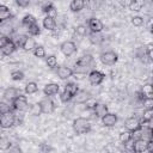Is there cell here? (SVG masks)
<instances>
[{
  "instance_id": "1",
  "label": "cell",
  "mask_w": 153,
  "mask_h": 153,
  "mask_svg": "<svg viewBox=\"0 0 153 153\" xmlns=\"http://www.w3.org/2000/svg\"><path fill=\"white\" fill-rule=\"evenodd\" d=\"M93 62V56L91 54H86V55H82L74 65V69H73V73L75 74H82V73H86L90 68V66L92 65Z\"/></svg>"
},
{
  "instance_id": "2",
  "label": "cell",
  "mask_w": 153,
  "mask_h": 153,
  "mask_svg": "<svg viewBox=\"0 0 153 153\" xmlns=\"http://www.w3.org/2000/svg\"><path fill=\"white\" fill-rule=\"evenodd\" d=\"M73 130L75 134L78 135H82V134H87L91 131V123L87 118L85 117H78L73 121Z\"/></svg>"
},
{
  "instance_id": "3",
  "label": "cell",
  "mask_w": 153,
  "mask_h": 153,
  "mask_svg": "<svg viewBox=\"0 0 153 153\" xmlns=\"http://www.w3.org/2000/svg\"><path fill=\"white\" fill-rule=\"evenodd\" d=\"M11 108L13 110H17V111H27L29 110V103H27V98L26 96H23V94H19L17 96L12 102H11Z\"/></svg>"
},
{
  "instance_id": "4",
  "label": "cell",
  "mask_w": 153,
  "mask_h": 153,
  "mask_svg": "<svg viewBox=\"0 0 153 153\" xmlns=\"http://www.w3.org/2000/svg\"><path fill=\"white\" fill-rule=\"evenodd\" d=\"M16 123V115L12 110L0 115V127L4 129H8L11 127H13Z\"/></svg>"
},
{
  "instance_id": "5",
  "label": "cell",
  "mask_w": 153,
  "mask_h": 153,
  "mask_svg": "<svg viewBox=\"0 0 153 153\" xmlns=\"http://www.w3.org/2000/svg\"><path fill=\"white\" fill-rule=\"evenodd\" d=\"M100 61L103 65H106V66H111V65H115L118 60V55L112 51V50H109V51H104L100 54Z\"/></svg>"
},
{
  "instance_id": "6",
  "label": "cell",
  "mask_w": 153,
  "mask_h": 153,
  "mask_svg": "<svg viewBox=\"0 0 153 153\" xmlns=\"http://www.w3.org/2000/svg\"><path fill=\"white\" fill-rule=\"evenodd\" d=\"M60 50L66 57H69L76 53V44L73 41H65L63 43H61Z\"/></svg>"
},
{
  "instance_id": "7",
  "label": "cell",
  "mask_w": 153,
  "mask_h": 153,
  "mask_svg": "<svg viewBox=\"0 0 153 153\" xmlns=\"http://www.w3.org/2000/svg\"><path fill=\"white\" fill-rule=\"evenodd\" d=\"M124 127H126V129L128 131L135 133V131H137V130L141 129V121L137 117H134V116L128 117L126 120V122H124Z\"/></svg>"
},
{
  "instance_id": "8",
  "label": "cell",
  "mask_w": 153,
  "mask_h": 153,
  "mask_svg": "<svg viewBox=\"0 0 153 153\" xmlns=\"http://www.w3.org/2000/svg\"><path fill=\"white\" fill-rule=\"evenodd\" d=\"M38 104H39L42 114H51L55 110V103L51 100L50 97H44Z\"/></svg>"
},
{
  "instance_id": "9",
  "label": "cell",
  "mask_w": 153,
  "mask_h": 153,
  "mask_svg": "<svg viewBox=\"0 0 153 153\" xmlns=\"http://www.w3.org/2000/svg\"><path fill=\"white\" fill-rule=\"evenodd\" d=\"M104 78H105L104 73L100 72V71H98V69H92L88 73V81H90L91 85H94V86L100 85L103 82Z\"/></svg>"
},
{
  "instance_id": "10",
  "label": "cell",
  "mask_w": 153,
  "mask_h": 153,
  "mask_svg": "<svg viewBox=\"0 0 153 153\" xmlns=\"http://www.w3.org/2000/svg\"><path fill=\"white\" fill-rule=\"evenodd\" d=\"M87 27H88V29L91 30V32H93V33H100V32L103 31V29H104V24L102 23L100 19L92 17V18H90L88 22H87Z\"/></svg>"
},
{
  "instance_id": "11",
  "label": "cell",
  "mask_w": 153,
  "mask_h": 153,
  "mask_svg": "<svg viewBox=\"0 0 153 153\" xmlns=\"http://www.w3.org/2000/svg\"><path fill=\"white\" fill-rule=\"evenodd\" d=\"M147 141L143 139H136L131 143V152L133 153H143L146 152Z\"/></svg>"
},
{
  "instance_id": "12",
  "label": "cell",
  "mask_w": 153,
  "mask_h": 153,
  "mask_svg": "<svg viewBox=\"0 0 153 153\" xmlns=\"http://www.w3.org/2000/svg\"><path fill=\"white\" fill-rule=\"evenodd\" d=\"M60 91V85L56 82H48L44 87H43V93L47 97H51L54 94H57Z\"/></svg>"
},
{
  "instance_id": "13",
  "label": "cell",
  "mask_w": 153,
  "mask_h": 153,
  "mask_svg": "<svg viewBox=\"0 0 153 153\" xmlns=\"http://www.w3.org/2000/svg\"><path fill=\"white\" fill-rule=\"evenodd\" d=\"M92 98L91 93L86 90H79L78 93L74 96V99H75V103L78 104H84V103H87L90 99Z\"/></svg>"
},
{
  "instance_id": "14",
  "label": "cell",
  "mask_w": 153,
  "mask_h": 153,
  "mask_svg": "<svg viewBox=\"0 0 153 153\" xmlns=\"http://www.w3.org/2000/svg\"><path fill=\"white\" fill-rule=\"evenodd\" d=\"M118 118H117V115L112 114V112H108L105 114L103 117H102V123L103 126L105 127H114L116 123H117Z\"/></svg>"
},
{
  "instance_id": "15",
  "label": "cell",
  "mask_w": 153,
  "mask_h": 153,
  "mask_svg": "<svg viewBox=\"0 0 153 153\" xmlns=\"http://www.w3.org/2000/svg\"><path fill=\"white\" fill-rule=\"evenodd\" d=\"M56 74H57V76H59L60 79L66 80V79L71 78L74 73H73V69H72V68L66 67V66H60V67H57V69H56Z\"/></svg>"
},
{
  "instance_id": "16",
  "label": "cell",
  "mask_w": 153,
  "mask_h": 153,
  "mask_svg": "<svg viewBox=\"0 0 153 153\" xmlns=\"http://www.w3.org/2000/svg\"><path fill=\"white\" fill-rule=\"evenodd\" d=\"M91 109L93 110V114H94L97 117H99V118H102L105 114L109 112V111H108V106H106L105 104H102V103H94V104L91 106Z\"/></svg>"
},
{
  "instance_id": "17",
  "label": "cell",
  "mask_w": 153,
  "mask_h": 153,
  "mask_svg": "<svg viewBox=\"0 0 153 153\" xmlns=\"http://www.w3.org/2000/svg\"><path fill=\"white\" fill-rule=\"evenodd\" d=\"M20 94V90H18L17 87H13V86H10V87H7L5 91H4V97H5V99H7V100H10V102H12L17 96H19Z\"/></svg>"
},
{
  "instance_id": "18",
  "label": "cell",
  "mask_w": 153,
  "mask_h": 153,
  "mask_svg": "<svg viewBox=\"0 0 153 153\" xmlns=\"http://www.w3.org/2000/svg\"><path fill=\"white\" fill-rule=\"evenodd\" d=\"M12 18H13V14H12L11 10L6 5H0V23L7 22Z\"/></svg>"
},
{
  "instance_id": "19",
  "label": "cell",
  "mask_w": 153,
  "mask_h": 153,
  "mask_svg": "<svg viewBox=\"0 0 153 153\" xmlns=\"http://www.w3.org/2000/svg\"><path fill=\"white\" fill-rule=\"evenodd\" d=\"M41 10H42V12L45 13L47 16H50V17H54V18H55V16H56V8H55L54 4L50 2V1H49V2H44V4H42Z\"/></svg>"
},
{
  "instance_id": "20",
  "label": "cell",
  "mask_w": 153,
  "mask_h": 153,
  "mask_svg": "<svg viewBox=\"0 0 153 153\" xmlns=\"http://www.w3.org/2000/svg\"><path fill=\"white\" fill-rule=\"evenodd\" d=\"M43 27L49 30V31H54L56 29V20L54 17L50 16H45L43 18Z\"/></svg>"
},
{
  "instance_id": "21",
  "label": "cell",
  "mask_w": 153,
  "mask_h": 153,
  "mask_svg": "<svg viewBox=\"0 0 153 153\" xmlns=\"http://www.w3.org/2000/svg\"><path fill=\"white\" fill-rule=\"evenodd\" d=\"M86 6V2L84 0H73L69 4V10L72 12H79Z\"/></svg>"
},
{
  "instance_id": "22",
  "label": "cell",
  "mask_w": 153,
  "mask_h": 153,
  "mask_svg": "<svg viewBox=\"0 0 153 153\" xmlns=\"http://www.w3.org/2000/svg\"><path fill=\"white\" fill-rule=\"evenodd\" d=\"M16 49H17V47H16V44L13 43V41L11 39L4 48H1L0 50H1V54L4 55V56H10L11 54H13L14 51H16Z\"/></svg>"
},
{
  "instance_id": "23",
  "label": "cell",
  "mask_w": 153,
  "mask_h": 153,
  "mask_svg": "<svg viewBox=\"0 0 153 153\" xmlns=\"http://www.w3.org/2000/svg\"><path fill=\"white\" fill-rule=\"evenodd\" d=\"M36 45H37V43H36L35 38H32L31 36H27L22 48H23V49H24L25 51H31V50L33 51V49L36 48Z\"/></svg>"
},
{
  "instance_id": "24",
  "label": "cell",
  "mask_w": 153,
  "mask_h": 153,
  "mask_svg": "<svg viewBox=\"0 0 153 153\" xmlns=\"http://www.w3.org/2000/svg\"><path fill=\"white\" fill-rule=\"evenodd\" d=\"M36 23H37V19H36V17L32 16V14H25V16L23 17V19H22V24H23L24 26H26V27H29V26H31V25H33V24H36Z\"/></svg>"
},
{
  "instance_id": "25",
  "label": "cell",
  "mask_w": 153,
  "mask_h": 153,
  "mask_svg": "<svg viewBox=\"0 0 153 153\" xmlns=\"http://www.w3.org/2000/svg\"><path fill=\"white\" fill-rule=\"evenodd\" d=\"M24 91H25L26 94H33V93H36V92L38 91V85H37V82H35V81L27 82V84L25 85Z\"/></svg>"
},
{
  "instance_id": "26",
  "label": "cell",
  "mask_w": 153,
  "mask_h": 153,
  "mask_svg": "<svg viewBox=\"0 0 153 153\" xmlns=\"http://www.w3.org/2000/svg\"><path fill=\"white\" fill-rule=\"evenodd\" d=\"M65 91H67L69 94H72L73 96V98H74V96L78 93V91H79V87H78V85L75 84V82H67L66 85H65V88H63Z\"/></svg>"
},
{
  "instance_id": "27",
  "label": "cell",
  "mask_w": 153,
  "mask_h": 153,
  "mask_svg": "<svg viewBox=\"0 0 153 153\" xmlns=\"http://www.w3.org/2000/svg\"><path fill=\"white\" fill-rule=\"evenodd\" d=\"M12 147V143H11V140L6 136H1L0 137V151H4L6 152L8 148Z\"/></svg>"
},
{
  "instance_id": "28",
  "label": "cell",
  "mask_w": 153,
  "mask_h": 153,
  "mask_svg": "<svg viewBox=\"0 0 153 153\" xmlns=\"http://www.w3.org/2000/svg\"><path fill=\"white\" fill-rule=\"evenodd\" d=\"M45 63H47V66H48L49 68L54 69V68L57 67V57H56L55 55H48V56L45 57Z\"/></svg>"
},
{
  "instance_id": "29",
  "label": "cell",
  "mask_w": 153,
  "mask_h": 153,
  "mask_svg": "<svg viewBox=\"0 0 153 153\" xmlns=\"http://www.w3.org/2000/svg\"><path fill=\"white\" fill-rule=\"evenodd\" d=\"M131 140H133V133L126 130V131H122V133L120 134V141H121L122 143H127V142H129V141H131Z\"/></svg>"
},
{
  "instance_id": "30",
  "label": "cell",
  "mask_w": 153,
  "mask_h": 153,
  "mask_svg": "<svg viewBox=\"0 0 153 153\" xmlns=\"http://www.w3.org/2000/svg\"><path fill=\"white\" fill-rule=\"evenodd\" d=\"M27 31H29V35H30L31 37H35V36H38V35L41 33V27H39V25L36 23V24L29 26V27H27Z\"/></svg>"
},
{
  "instance_id": "31",
  "label": "cell",
  "mask_w": 153,
  "mask_h": 153,
  "mask_svg": "<svg viewBox=\"0 0 153 153\" xmlns=\"http://www.w3.org/2000/svg\"><path fill=\"white\" fill-rule=\"evenodd\" d=\"M26 35H23V33H20V35H17L16 36V38H14V41H13V43L16 44V47L17 48H22L23 47V44H24V42H25V39H26Z\"/></svg>"
},
{
  "instance_id": "32",
  "label": "cell",
  "mask_w": 153,
  "mask_h": 153,
  "mask_svg": "<svg viewBox=\"0 0 153 153\" xmlns=\"http://www.w3.org/2000/svg\"><path fill=\"white\" fill-rule=\"evenodd\" d=\"M33 55L38 59H43L45 57V49L43 45H36V48L33 49Z\"/></svg>"
},
{
  "instance_id": "33",
  "label": "cell",
  "mask_w": 153,
  "mask_h": 153,
  "mask_svg": "<svg viewBox=\"0 0 153 153\" xmlns=\"http://www.w3.org/2000/svg\"><path fill=\"white\" fill-rule=\"evenodd\" d=\"M24 78H25V75H24V73H23L22 71L16 69V71H12V72H11V79L14 80V81H20V80H23Z\"/></svg>"
},
{
  "instance_id": "34",
  "label": "cell",
  "mask_w": 153,
  "mask_h": 153,
  "mask_svg": "<svg viewBox=\"0 0 153 153\" xmlns=\"http://www.w3.org/2000/svg\"><path fill=\"white\" fill-rule=\"evenodd\" d=\"M140 92L143 94L145 98H152V85L151 84L143 85V87H142V90Z\"/></svg>"
},
{
  "instance_id": "35",
  "label": "cell",
  "mask_w": 153,
  "mask_h": 153,
  "mask_svg": "<svg viewBox=\"0 0 153 153\" xmlns=\"http://www.w3.org/2000/svg\"><path fill=\"white\" fill-rule=\"evenodd\" d=\"M29 111H30V114H31V115H33V116H38L39 114H42V111H41V108H39V104H38V103H35V104L29 105Z\"/></svg>"
},
{
  "instance_id": "36",
  "label": "cell",
  "mask_w": 153,
  "mask_h": 153,
  "mask_svg": "<svg viewBox=\"0 0 153 153\" xmlns=\"http://www.w3.org/2000/svg\"><path fill=\"white\" fill-rule=\"evenodd\" d=\"M142 6H143V2L142 1H131L130 4H129V8L131 10V11H140L141 8H142Z\"/></svg>"
},
{
  "instance_id": "37",
  "label": "cell",
  "mask_w": 153,
  "mask_h": 153,
  "mask_svg": "<svg viewBox=\"0 0 153 153\" xmlns=\"http://www.w3.org/2000/svg\"><path fill=\"white\" fill-rule=\"evenodd\" d=\"M102 41H103V37H102L99 33H93V32L90 33V42H91V43L98 44V43H100Z\"/></svg>"
},
{
  "instance_id": "38",
  "label": "cell",
  "mask_w": 153,
  "mask_h": 153,
  "mask_svg": "<svg viewBox=\"0 0 153 153\" xmlns=\"http://www.w3.org/2000/svg\"><path fill=\"white\" fill-rule=\"evenodd\" d=\"M153 118V109H146L143 111V116H142V121L145 122H149Z\"/></svg>"
},
{
  "instance_id": "39",
  "label": "cell",
  "mask_w": 153,
  "mask_h": 153,
  "mask_svg": "<svg viewBox=\"0 0 153 153\" xmlns=\"http://www.w3.org/2000/svg\"><path fill=\"white\" fill-rule=\"evenodd\" d=\"M60 99H61V102H63V103H68V102H71L72 99H73V96L72 94H69L67 91H62L61 92V94H60Z\"/></svg>"
},
{
  "instance_id": "40",
  "label": "cell",
  "mask_w": 153,
  "mask_h": 153,
  "mask_svg": "<svg viewBox=\"0 0 153 153\" xmlns=\"http://www.w3.org/2000/svg\"><path fill=\"white\" fill-rule=\"evenodd\" d=\"M131 24L134 26H141V25H143V18L140 16H134V17H131Z\"/></svg>"
},
{
  "instance_id": "41",
  "label": "cell",
  "mask_w": 153,
  "mask_h": 153,
  "mask_svg": "<svg viewBox=\"0 0 153 153\" xmlns=\"http://www.w3.org/2000/svg\"><path fill=\"white\" fill-rule=\"evenodd\" d=\"M75 32H76L79 36H85V35H87V27H86V25H82V24L78 25V26L75 27Z\"/></svg>"
},
{
  "instance_id": "42",
  "label": "cell",
  "mask_w": 153,
  "mask_h": 153,
  "mask_svg": "<svg viewBox=\"0 0 153 153\" xmlns=\"http://www.w3.org/2000/svg\"><path fill=\"white\" fill-rule=\"evenodd\" d=\"M39 149H41L42 153H50V152H53L54 148H53L51 146H49L48 143H44V142H43V143L39 145Z\"/></svg>"
},
{
  "instance_id": "43",
  "label": "cell",
  "mask_w": 153,
  "mask_h": 153,
  "mask_svg": "<svg viewBox=\"0 0 153 153\" xmlns=\"http://www.w3.org/2000/svg\"><path fill=\"white\" fill-rule=\"evenodd\" d=\"M12 108L7 104V103H5V102H0V115H2V114H5V112H7V111H10Z\"/></svg>"
},
{
  "instance_id": "44",
  "label": "cell",
  "mask_w": 153,
  "mask_h": 153,
  "mask_svg": "<svg viewBox=\"0 0 153 153\" xmlns=\"http://www.w3.org/2000/svg\"><path fill=\"white\" fill-rule=\"evenodd\" d=\"M141 103L146 109H153V98H145Z\"/></svg>"
},
{
  "instance_id": "45",
  "label": "cell",
  "mask_w": 153,
  "mask_h": 153,
  "mask_svg": "<svg viewBox=\"0 0 153 153\" xmlns=\"http://www.w3.org/2000/svg\"><path fill=\"white\" fill-rule=\"evenodd\" d=\"M11 41V38H10V36H7V35H4V36H0V49L1 48H4L8 42Z\"/></svg>"
},
{
  "instance_id": "46",
  "label": "cell",
  "mask_w": 153,
  "mask_h": 153,
  "mask_svg": "<svg viewBox=\"0 0 153 153\" xmlns=\"http://www.w3.org/2000/svg\"><path fill=\"white\" fill-rule=\"evenodd\" d=\"M6 153H23V151L19 146H12L11 148H8L6 151Z\"/></svg>"
},
{
  "instance_id": "47",
  "label": "cell",
  "mask_w": 153,
  "mask_h": 153,
  "mask_svg": "<svg viewBox=\"0 0 153 153\" xmlns=\"http://www.w3.org/2000/svg\"><path fill=\"white\" fill-rule=\"evenodd\" d=\"M16 4L19 7H27L30 5V0H16Z\"/></svg>"
},
{
  "instance_id": "48",
  "label": "cell",
  "mask_w": 153,
  "mask_h": 153,
  "mask_svg": "<svg viewBox=\"0 0 153 153\" xmlns=\"http://www.w3.org/2000/svg\"><path fill=\"white\" fill-rule=\"evenodd\" d=\"M146 151H148V153H153V141H152V140H147Z\"/></svg>"
},
{
  "instance_id": "49",
  "label": "cell",
  "mask_w": 153,
  "mask_h": 153,
  "mask_svg": "<svg viewBox=\"0 0 153 153\" xmlns=\"http://www.w3.org/2000/svg\"><path fill=\"white\" fill-rule=\"evenodd\" d=\"M146 54L148 56L149 60H152V44H148L147 48H146Z\"/></svg>"
}]
</instances>
